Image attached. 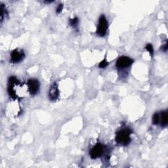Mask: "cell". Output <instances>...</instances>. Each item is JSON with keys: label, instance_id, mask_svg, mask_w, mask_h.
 I'll use <instances>...</instances> for the list:
<instances>
[{"label": "cell", "instance_id": "cell-9", "mask_svg": "<svg viewBox=\"0 0 168 168\" xmlns=\"http://www.w3.org/2000/svg\"><path fill=\"white\" fill-rule=\"evenodd\" d=\"M160 114V123L162 127H166L168 123V114L166 111L161 112Z\"/></svg>", "mask_w": 168, "mask_h": 168}, {"label": "cell", "instance_id": "cell-3", "mask_svg": "<svg viewBox=\"0 0 168 168\" xmlns=\"http://www.w3.org/2000/svg\"><path fill=\"white\" fill-rule=\"evenodd\" d=\"M20 85V82L18 80L15 76H11L9 78L8 81V93L9 94L10 97L13 98V99H16L18 98V96L15 92V90L14 89L16 85Z\"/></svg>", "mask_w": 168, "mask_h": 168}, {"label": "cell", "instance_id": "cell-16", "mask_svg": "<svg viewBox=\"0 0 168 168\" xmlns=\"http://www.w3.org/2000/svg\"><path fill=\"white\" fill-rule=\"evenodd\" d=\"M162 49L163 51H166L167 50V42H166V44L162 47Z\"/></svg>", "mask_w": 168, "mask_h": 168}, {"label": "cell", "instance_id": "cell-12", "mask_svg": "<svg viewBox=\"0 0 168 168\" xmlns=\"http://www.w3.org/2000/svg\"><path fill=\"white\" fill-rule=\"evenodd\" d=\"M145 49L146 50L148 51L150 56H151V57H153V55H154V49H153V46L152 44H148L146 45L145 47Z\"/></svg>", "mask_w": 168, "mask_h": 168}, {"label": "cell", "instance_id": "cell-1", "mask_svg": "<svg viewBox=\"0 0 168 168\" xmlns=\"http://www.w3.org/2000/svg\"><path fill=\"white\" fill-rule=\"evenodd\" d=\"M132 131L130 128H123L118 131L116 133L115 140L118 144L122 146H127L131 141V134Z\"/></svg>", "mask_w": 168, "mask_h": 168}, {"label": "cell", "instance_id": "cell-8", "mask_svg": "<svg viewBox=\"0 0 168 168\" xmlns=\"http://www.w3.org/2000/svg\"><path fill=\"white\" fill-rule=\"evenodd\" d=\"M59 97V91L58 85L56 82L51 84L49 91V98L51 101L57 100Z\"/></svg>", "mask_w": 168, "mask_h": 168}, {"label": "cell", "instance_id": "cell-2", "mask_svg": "<svg viewBox=\"0 0 168 168\" xmlns=\"http://www.w3.org/2000/svg\"><path fill=\"white\" fill-rule=\"evenodd\" d=\"M108 28H109V24H108L107 19L105 15H102L98 19V23L96 31L97 34L98 36L101 37L105 36L107 32Z\"/></svg>", "mask_w": 168, "mask_h": 168}, {"label": "cell", "instance_id": "cell-15", "mask_svg": "<svg viewBox=\"0 0 168 168\" xmlns=\"http://www.w3.org/2000/svg\"><path fill=\"white\" fill-rule=\"evenodd\" d=\"M63 5L61 3L59 4V5L57 7V10H56V11H57V14L61 13L63 11Z\"/></svg>", "mask_w": 168, "mask_h": 168}, {"label": "cell", "instance_id": "cell-5", "mask_svg": "<svg viewBox=\"0 0 168 168\" xmlns=\"http://www.w3.org/2000/svg\"><path fill=\"white\" fill-rule=\"evenodd\" d=\"M105 147L101 143H98L95 145L90 150V156L92 159H97L100 158L104 154Z\"/></svg>", "mask_w": 168, "mask_h": 168}, {"label": "cell", "instance_id": "cell-6", "mask_svg": "<svg viewBox=\"0 0 168 168\" xmlns=\"http://www.w3.org/2000/svg\"><path fill=\"white\" fill-rule=\"evenodd\" d=\"M27 85L28 87L29 92L32 95H36L38 93L39 90H40V84L38 80L30 79L28 81Z\"/></svg>", "mask_w": 168, "mask_h": 168}, {"label": "cell", "instance_id": "cell-10", "mask_svg": "<svg viewBox=\"0 0 168 168\" xmlns=\"http://www.w3.org/2000/svg\"><path fill=\"white\" fill-rule=\"evenodd\" d=\"M0 11H1V15H0V16H1V21L2 22L3 19H4V17L8 15L6 7H5V5H3V3L0 4Z\"/></svg>", "mask_w": 168, "mask_h": 168}, {"label": "cell", "instance_id": "cell-7", "mask_svg": "<svg viewBox=\"0 0 168 168\" xmlns=\"http://www.w3.org/2000/svg\"><path fill=\"white\" fill-rule=\"evenodd\" d=\"M25 57V54L23 50L18 49L13 50L11 53V62L13 63H19L21 62Z\"/></svg>", "mask_w": 168, "mask_h": 168}, {"label": "cell", "instance_id": "cell-17", "mask_svg": "<svg viewBox=\"0 0 168 168\" xmlns=\"http://www.w3.org/2000/svg\"><path fill=\"white\" fill-rule=\"evenodd\" d=\"M54 1H46V2H45V3H52Z\"/></svg>", "mask_w": 168, "mask_h": 168}, {"label": "cell", "instance_id": "cell-13", "mask_svg": "<svg viewBox=\"0 0 168 168\" xmlns=\"http://www.w3.org/2000/svg\"><path fill=\"white\" fill-rule=\"evenodd\" d=\"M78 19L77 18V17H75L74 19H70V24L72 26V27H76L77 24H78Z\"/></svg>", "mask_w": 168, "mask_h": 168}, {"label": "cell", "instance_id": "cell-11", "mask_svg": "<svg viewBox=\"0 0 168 168\" xmlns=\"http://www.w3.org/2000/svg\"><path fill=\"white\" fill-rule=\"evenodd\" d=\"M152 123L154 125H158L160 123V114L158 113H154L152 117Z\"/></svg>", "mask_w": 168, "mask_h": 168}, {"label": "cell", "instance_id": "cell-14", "mask_svg": "<svg viewBox=\"0 0 168 168\" xmlns=\"http://www.w3.org/2000/svg\"><path fill=\"white\" fill-rule=\"evenodd\" d=\"M109 62H108L106 61V59L105 58L104 59L102 60V61L99 63V64H98V67H99L100 68H105L106 67L108 66V65H109Z\"/></svg>", "mask_w": 168, "mask_h": 168}, {"label": "cell", "instance_id": "cell-4", "mask_svg": "<svg viewBox=\"0 0 168 168\" xmlns=\"http://www.w3.org/2000/svg\"><path fill=\"white\" fill-rule=\"evenodd\" d=\"M133 60L126 56H122L118 58L116 63V66L118 69H123L130 67L133 63Z\"/></svg>", "mask_w": 168, "mask_h": 168}]
</instances>
